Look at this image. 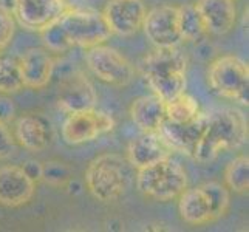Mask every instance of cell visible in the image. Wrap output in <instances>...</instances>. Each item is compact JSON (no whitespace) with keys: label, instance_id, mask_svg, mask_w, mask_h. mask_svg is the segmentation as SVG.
I'll list each match as a JSON object with an SVG mask.
<instances>
[{"label":"cell","instance_id":"obj_3","mask_svg":"<svg viewBox=\"0 0 249 232\" xmlns=\"http://www.w3.org/2000/svg\"><path fill=\"white\" fill-rule=\"evenodd\" d=\"M231 196L228 189L209 181L192 189H184L178 196V212L184 223L191 226H203L221 218L229 209Z\"/></svg>","mask_w":249,"mask_h":232},{"label":"cell","instance_id":"obj_8","mask_svg":"<svg viewBox=\"0 0 249 232\" xmlns=\"http://www.w3.org/2000/svg\"><path fill=\"white\" fill-rule=\"evenodd\" d=\"M85 62L98 79L116 87L128 85L135 77V67L132 62L118 50L107 45L101 44L87 48Z\"/></svg>","mask_w":249,"mask_h":232},{"label":"cell","instance_id":"obj_20","mask_svg":"<svg viewBox=\"0 0 249 232\" xmlns=\"http://www.w3.org/2000/svg\"><path fill=\"white\" fill-rule=\"evenodd\" d=\"M130 118L141 132H160L166 121V102L157 94L141 96L132 102Z\"/></svg>","mask_w":249,"mask_h":232},{"label":"cell","instance_id":"obj_29","mask_svg":"<svg viewBox=\"0 0 249 232\" xmlns=\"http://www.w3.org/2000/svg\"><path fill=\"white\" fill-rule=\"evenodd\" d=\"M16 3H17V0H0V5H2L3 8H6V10L11 11V13H14Z\"/></svg>","mask_w":249,"mask_h":232},{"label":"cell","instance_id":"obj_9","mask_svg":"<svg viewBox=\"0 0 249 232\" xmlns=\"http://www.w3.org/2000/svg\"><path fill=\"white\" fill-rule=\"evenodd\" d=\"M115 128V119L106 111L89 108L68 113L62 124V138L67 144L78 145L94 141Z\"/></svg>","mask_w":249,"mask_h":232},{"label":"cell","instance_id":"obj_26","mask_svg":"<svg viewBox=\"0 0 249 232\" xmlns=\"http://www.w3.org/2000/svg\"><path fill=\"white\" fill-rule=\"evenodd\" d=\"M16 31V19L11 11L0 5V54L10 45Z\"/></svg>","mask_w":249,"mask_h":232},{"label":"cell","instance_id":"obj_17","mask_svg":"<svg viewBox=\"0 0 249 232\" xmlns=\"http://www.w3.org/2000/svg\"><path fill=\"white\" fill-rule=\"evenodd\" d=\"M13 136L16 143L22 145L23 149L31 152H42L48 147L51 140H53V130L44 116L27 113L16 119Z\"/></svg>","mask_w":249,"mask_h":232},{"label":"cell","instance_id":"obj_21","mask_svg":"<svg viewBox=\"0 0 249 232\" xmlns=\"http://www.w3.org/2000/svg\"><path fill=\"white\" fill-rule=\"evenodd\" d=\"M201 113L198 101L194 96L183 91L177 98L166 102V119L172 123H187L192 121Z\"/></svg>","mask_w":249,"mask_h":232},{"label":"cell","instance_id":"obj_4","mask_svg":"<svg viewBox=\"0 0 249 232\" xmlns=\"http://www.w3.org/2000/svg\"><path fill=\"white\" fill-rule=\"evenodd\" d=\"M128 161L116 153H104L94 158L85 172L89 192L102 203H113L130 187L132 174Z\"/></svg>","mask_w":249,"mask_h":232},{"label":"cell","instance_id":"obj_28","mask_svg":"<svg viewBox=\"0 0 249 232\" xmlns=\"http://www.w3.org/2000/svg\"><path fill=\"white\" fill-rule=\"evenodd\" d=\"M14 116H16L14 102L6 96H0V121L8 124L13 121Z\"/></svg>","mask_w":249,"mask_h":232},{"label":"cell","instance_id":"obj_23","mask_svg":"<svg viewBox=\"0 0 249 232\" xmlns=\"http://www.w3.org/2000/svg\"><path fill=\"white\" fill-rule=\"evenodd\" d=\"M228 189L237 194H246L249 189V158L242 155L228 164L225 170Z\"/></svg>","mask_w":249,"mask_h":232},{"label":"cell","instance_id":"obj_11","mask_svg":"<svg viewBox=\"0 0 249 232\" xmlns=\"http://www.w3.org/2000/svg\"><path fill=\"white\" fill-rule=\"evenodd\" d=\"M70 6L68 0H17L13 16L22 28L40 33Z\"/></svg>","mask_w":249,"mask_h":232},{"label":"cell","instance_id":"obj_25","mask_svg":"<svg viewBox=\"0 0 249 232\" xmlns=\"http://www.w3.org/2000/svg\"><path fill=\"white\" fill-rule=\"evenodd\" d=\"M40 178L53 187H67L73 179V172L61 161H48L42 164Z\"/></svg>","mask_w":249,"mask_h":232},{"label":"cell","instance_id":"obj_5","mask_svg":"<svg viewBox=\"0 0 249 232\" xmlns=\"http://www.w3.org/2000/svg\"><path fill=\"white\" fill-rule=\"evenodd\" d=\"M187 174L181 164L170 157L138 169L136 186L140 192L157 201L178 198L187 187Z\"/></svg>","mask_w":249,"mask_h":232},{"label":"cell","instance_id":"obj_1","mask_svg":"<svg viewBox=\"0 0 249 232\" xmlns=\"http://www.w3.org/2000/svg\"><path fill=\"white\" fill-rule=\"evenodd\" d=\"M248 141V123L237 110L226 108L208 116L204 133L192 155L200 164L213 161L221 152L240 149Z\"/></svg>","mask_w":249,"mask_h":232},{"label":"cell","instance_id":"obj_7","mask_svg":"<svg viewBox=\"0 0 249 232\" xmlns=\"http://www.w3.org/2000/svg\"><path fill=\"white\" fill-rule=\"evenodd\" d=\"M62 28L70 47L91 48L104 44L111 36V31L102 17V13L90 10H78L70 6L56 20Z\"/></svg>","mask_w":249,"mask_h":232},{"label":"cell","instance_id":"obj_27","mask_svg":"<svg viewBox=\"0 0 249 232\" xmlns=\"http://www.w3.org/2000/svg\"><path fill=\"white\" fill-rule=\"evenodd\" d=\"M16 150V140L5 123L0 121V160L10 158Z\"/></svg>","mask_w":249,"mask_h":232},{"label":"cell","instance_id":"obj_22","mask_svg":"<svg viewBox=\"0 0 249 232\" xmlns=\"http://www.w3.org/2000/svg\"><path fill=\"white\" fill-rule=\"evenodd\" d=\"M179 10V31H181L183 40L195 42L209 34L204 27L201 16L196 11L195 5H183L178 6Z\"/></svg>","mask_w":249,"mask_h":232},{"label":"cell","instance_id":"obj_6","mask_svg":"<svg viewBox=\"0 0 249 232\" xmlns=\"http://www.w3.org/2000/svg\"><path fill=\"white\" fill-rule=\"evenodd\" d=\"M208 82L218 96L242 106L249 102V67L234 54L217 57L208 68Z\"/></svg>","mask_w":249,"mask_h":232},{"label":"cell","instance_id":"obj_24","mask_svg":"<svg viewBox=\"0 0 249 232\" xmlns=\"http://www.w3.org/2000/svg\"><path fill=\"white\" fill-rule=\"evenodd\" d=\"M25 87L19 61L0 56V93L13 94Z\"/></svg>","mask_w":249,"mask_h":232},{"label":"cell","instance_id":"obj_16","mask_svg":"<svg viewBox=\"0 0 249 232\" xmlns=\"http://www.w3.org/2000/svg\"><path fill=\"white\" fill-rule=\"evenodd\" d=\"M172 149L160 132H142L133 138L127 147V161L136 170L160 160L169 158Z\"/></svg>","mask_w":249,"mask_h":232},{"label":"cell","instance_id":"obj_12","mask_svg":"<svg viewBox=\"0 0 249 232\" xmlns=\"http://www.w3.org/2000/svg\"><path fill=\"white\" fill-rule=\"evenodd\" d=\"M145 5L142 0H108L102 17L111 34L118 36H133L142 30L145 19Z\"/></svg>","mask_w":249,"mask_h":232},{"label":"cell","instance_id":"obj_2","mask_svg":"<svg viewBox=\"0 0 249 232\" xmlns=\"http://www.w3.org/2000/svg\"><path fill=\"white\" fill-rule=\"evenodd\" d=\"M186 57L178 47L157 48L140 62V71L149 87L164 102L186 91Z\"/></svg>","mask_w":249,"mask_h":232},{"label":"cell","instance_id":"obj_14","mask_svg":"<svg viewBox=\"0 0 249 232\" xmlns=\"http://www.w3.org/2000/svg\"><path fill=\"white\" fill-rule=\"evenodd\" d=\"M208 116L209 115L201 111L198 116L187 123H172L166 119L160 128V133L169 144L172 152L184 153L192 158L196 144L200 143L204 133L206 124H208Z\"/></svg>","mask_w":249,"mask_h":232},{"label":"cell","instance_id":"obj_19","mask_svg":"<svg viewBox=\"0 0 249 232\" xmlns=\"http://www.w3.org/2000/svg\"><path fill=\"white\" fill-rule=\"evenodd\" d=\"M208 33L223 36L234 28L237 8L234 0H196L194 3Z\"/></svg>","mask_w":249,"mask_h":232},{"label":"cell","instance_id":"obj_18","mask_svg":"<svg viewBox=\"0 0 249 232\" xmlns=\"http://www.w3.org/2000/svg\"><path fill=\"white\" fill-rule=\"evenodd\" d=\"M23 84L28 89H44L53 77L54 59L45 48H30L19 59Z\"/></svg>","mask_w":249,"mask_h":232},{"label":"cell","instance_id":"obj_15","mask_svg":"<svg viewBox=\"0 0 249 232\" xmlns=\"http://www.w3.org/2000/svg\"><path fill=\"white\" fill-rule=\"evenodd\" d=\"M57 102L59 107L67 113H74L96 107L98 94L87 77L76 71L65 76L59 84Z\"/></svg>","mask_w":249,"mask_h":232},{"label":"cell","instance_id":"obj_10","mask_svg":"<svg viewBox=\"0 0 249 232\" xmlns=\"http://www.w3.org/2000/svg\"><path fill=\"white\" fill-rule=\"evenodd\" d=\"M142 30L157 48L178 47L183 40L179 31V10L178 6L162 5L145 14Z\"/></svg>","mask_w":249,"mask_h":232},{"label":"cell","instance_id":"obj_13","mask_svg":"<svg viewBox=\"0 0 249 232\" xmlns=\"http://www.w3.org/2000/svg\"><path fill=\"white\" fill-rule=\"evenodd\" d=\"M36 192V181L23 166L0 167V204L5 208H20L31 201Z\"/></svg>","mask_w":249,"mask_h":232}]
</instances>
